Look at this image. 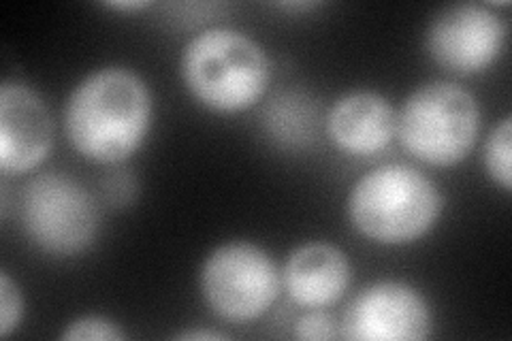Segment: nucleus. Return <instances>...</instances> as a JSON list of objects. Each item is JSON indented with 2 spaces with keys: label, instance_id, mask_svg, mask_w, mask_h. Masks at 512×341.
<instances>
[{
  "label": "nucleus",
  "instance_id": "3",
  "mask_svg": "<svg viewBox=\"0 0 512 341\" xmlns=\"http://www.w3.org/2000/svg\"><path fill=\"white\" fill-rule=\"evenodd\" d=\"M180 69L190 94L220 113L252 107L269 81L263 47L231 28H210L192 39L184 47Z\"/></svg>",
  "mask_w": 512,
  "mask_h": 341
},
{
  "label": "nucleus",
  "instance_id": "14",
  "mask_svg": "<svg viewBox=\"0 0 512 341\" xmlns=\"http://www.w3.org/2000/svg\"><path fill=\"white\" fill-rule=\"evenodd\" d=\"M24 301L22 292L7 273H0V335L9 337L22 320Z\"/></svg>",
  "mask_w": 512,
  "mask_h": 341
},
{
  "label": "nucleus",
  "instance_id": "4",
  "mask_svg": "<svg viewBox=\"0 0 512 341\" xmlns=\"http://www.w3.org/2000/svg\"><path fill=\"white\" fill-rule=\"evenodd\" d=\"M478 131L480 109L474 96L457 84L431 81L408 96L395 133L414 158L451 167L472 152Z\"/></svg>",
  "mask_w": 512,
  "mask_h": 341
},
{
  "label": "nucleus",
  "instance_id": "10",
  "mask_svg": "<svg viewBox=\"0 0 512 341\" xmlns=\"http://www.w3.org/2000/svg\"><path fill=\"white\" fill-rule=\"evenodd\" d=\"M327 131L340 150L370 156L391 143L397 131V113L378 92H350L331 107Z\"/></svg>",
  "mask_w": 512,
  "mask_h": 341
},
{
  "label": "nucleus",
  "instance_id": "2",
  "mask_svg": "<svg viewBox=\"0 0 512 341\" xmlns=\"http://www.w3.org/2000/svg\"><path fill=\"white\" fill-rule=\"evenodd\" d=\"M442 197L425 173L410 165H382L355 184L348 214L357 231L384 246H402L434 229Z\"/></svg>",
  "mask_w": 512,
  "mask_h": 341
},
{
  "label": "nucleus",
  "instance_id": "13",
  "mask_svg": "<svg viewBox=\"0 0 512 341\" xmlns=\"http://www.w3.org/2000/svg\"><path fill=\"white\" fill-rule=\"evenodd\" d=\"M60 337L69 341H118L126 339V333L107 316H82L73 320Z\"/></svg>",
  "mask_w": 512,
  "mask_h": 341
},
{
  "label": "nucleus",
  "instance_id": "18",
  "mask_svg": "<svg viewBox=\"0 0 512 341\" xmlns=\"http://www.w3.org/2000/svg\"><path fill=\"white\" fill-rule=\"evenodd\" d=\"M107 7L118 9V11H137V9L148 7V3H137V0H133V3H109Z\"/></svg>",
  "mask_w": 512,
  "mask_h": 341
},
{
  "label": "nucleus",
  "instance_id": "15",
  "mask_svg": "<svg viewBox=\"0 0 512 341\" xmlns=\"http://www.w3.org/2000/svg\"><path fill=\"white\" fill-rule=\"evenodd\" d=\"M295 335L308 341H327L338 337V322L325 310L303 314L295 324Z\"/></svg>",
  "mask_w": 512,
  "mask_h": 341
},
{
  "label": "nucleus",
  "instance_id": "1",
  "mask_svg": "<svg viewBox=\"0 0 512 341\" xmlns=\"http://www.w3.org/2000/svg\"><path fill=\"white\" fill-rule=\"evenodd\" d=\"M152 122V96L137 73L107 67L79 81L64 107V131L88 160L116 165L131 158Z\"/></svg>",
  "mask_w": 512,
  "mask_h": 341
},
{
  "label": "nucleus",
  "instance_id": "17",
  "mask_svg": "<svg viewBox=\"0 0 512 341\" xmlns=\"http://www.w3.org/2000/svg\"><path fill=\"white\" fill-rule=\"evenodd\" d=\"M178 339H224L222 333H212V331H186V333H180Z\"/></svg>",
  "mask_w": 512,
  "mask_h": 341
},
{
  "label": "nucleus",
  "instance_id": "16",
  "mask_svg": "<svg viewBox=\"0 0 512 341\" xmlns=\"http://www.w3.org/2000/svg\"><path fill=\"white\" fill-rule=\"evenodd\" d=\"M135 190H137L135 177L126 171H116V173L107 175L103 180V188H101L105 201L111 207H124L131 203L135 197Z\"/></svg>",
  "mask_w": 512,
  "mask_h": 341
},
{
  "label": "nucleus",
  "instance_id": "5",
  "mask_svg": "<svg viewBox=\"0 0 512 341\" xmlns=\"http://www.w3.org/2000/svg\"><path fill=\"white\" fill-rule=\"evenodd\" d=\"M22 226L39 250L73 256L94 241L99 231V207L75 177L41 173L24 188Z\"/></svg>",
  "mask_w": 512,
  "mask_h": 341
},
{
  "label": "nucleus",
  "instance_id": "6",
  "mask_svg": "<svg viewBox=\"0 0 512 341\" xmlns=\"http://www.w3.org/2000/svg\"><path fill=\"white\" fill-rule=\"evenodd\" d=\"M201 290L220 318L248 322L261 318L278 299L280 273L263 248L250 241H231L207 256Z\"/></svg>",
  "mask_w": 512,
  "mask_h": 341
},
{
  "label": "nucleus",
  "instance_id": "8",
  "mask_svg": "<svg viewBox=\"0 0 512 341\" xmlns=\"http://www.w3.org/2000/svg\"><path fill=\"white\" fill-rule=\"evenodd\" d=\"M431 331V310L404 282H378L352 299L340 335L352 341H419Z\"/></svg>",
  "mask_w": 512,
  "mask_h": 341
},
{
  "label": "nucleus",
  "instance_id": "12",
  "mask_svg": "<svg viewBox=\"0 0 512 341\" xmlns=\"http://www.w3.org/2000/svg\"><path fill=\"white\" fill-rule=\"evenodd\" d=\"M512 122L504 118L500 126L493 128L485 143V167L489 175L498 182L506 192L512 186V167H510V152H512Z\"/></svg>",
  "mask_w": 512,
  "mask_h": 341
},
{
  "label": "nucleus",
  "instance_id": "7",
  "mask_svg": "<svg viewBox=\"0 0 512 341\" xmlns=\"http://www.w3.org/2000/svg\"><path fill=\"white\" fill-rule=\"evenodd\" d=\"M506 26L483 5H453L440 11L427 30V50L440 67L461 75L485 71L504 50Z\"/></svg>",
  "mask_w": 512,
  "mask_h": 341
},
{
  "label": "nucleus",
  "instance_id": "9",
  "mask_svg": "<svg viewBox=\"0 0 512 341\" xmlns=\"http://www.w3.org/2000/svg\"><path fill=\"white\" fill-rule=\"evenodd\" d=\"M54 124L41 96L22 81L0 88V169L22 175L39 167L52 150Z\"/></svg>",
  "mask_w": 512,
  "mask_h": 341
},
{
  "label": "nucleus",
  "instance_id": "11",
  "mask_svg": "<svg viewBox=\"0 0 512 341\" xmlns=\"http://www.w3.org/2000/svg\"><path fill=\"white\" fill-rule=\"evenodd\" d=\"M350 284L346 254L325 241L297 248L284 267V286L303 307H327L338 301Z\"/></svg>",
  "mask_w": 512,
  "mask_h": 341
}]
</instances>
